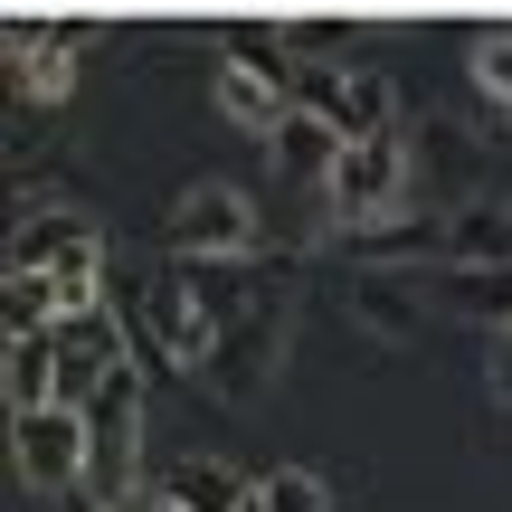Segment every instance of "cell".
I'll use <instances>...</instances> for the list:
<instances>
[{
    "label": "cell",
    "mask_w": 512,
    "mask_h": 512,
    "mask_svg": "<svg viewBox=\"0 0 512 512\" xmlns=\"http://www.w3.org/2000/svg\"><path fill=\"white\" fill-rule=\"evenodd\" d=\"M162 247H171V266H190V256H266V228H256V200L238 181H190L162 219Z\"/></svg>",
    "instance_id": "6da1fadb"
},
{
    "label": "cell",
    "mask_w": 512,
    "mask_h": 512,
    "mask_svg": "<svg viewBox=\"0 0 512 512\" xmlns=\"http://www.w3.org/2000/svg\"><path fill=\"white\" fill-rule=\"evenodd\" d=\"M10 465L38 503H86V475H95V437L76 408H38V418H10Z\"/></svg>",
    "instance_id": "7a4b0ae2"
},
{
    "label": "cell",
    "mask_w": 512,
    "mask_h": 512,
    "mask_svg": "<svg viewBox=\"0 0 512 512\" xmlns=\"http://www.w3.org/2000/svg\"><path fill=\"white\" fill-rule=\"evenodd\" d=\"M285 342H294V304H285V294H266L238 332H219V361L200 370V389L219 408H256L275 389V370H285Z\"/></svg>",
    "instance_id": "3957f363"
},
{
    "label": "cell",
    "mask_w": 512,
    "mask_h": 512,
    "mask_svg": "<svg viewBox=\"0 0 512 512\" xmlns=\"http://www.w3.org/2000/svg\"><path fill=\"white\" fill-rule=\"evenodd\" d=\"M323 209L342 219V238H351V228L399 219V209H408V143H399V133L342 143V162H332V181H323Z\"/></svg>",
    "instance_id": "277c9868"
},
{
    "label": "cell",
    "mask_w": 512,
    "mask_h": 512,
    "mask_svg": "<svg viewBox=\"0 0 512 512\" xmlns=\"http://www.w3.org/2000/svg\"><path fill=\"white\" fill-rule=\"evenodd\" d=\"M124 323L143 332V342L162 351L171 370H209V361H219V332H209V313H200V304H190V294H181V275H171V266L152 275V285H133Z\"/></svg>",
    "instance_id": "5b68a950"
},
{
    "label": "cell",
    "mask_w": 512,
    "mask_h": 512,
    "mask_svg": "<svg viewBox=\"0 0 512 512\" xmlns=\"http://www.w3.org/2000/svg\"><path fill=\"white\" fill-rule=\"evenodd\" d=\"M0 48H10V76H19L29 105H67L76 95V29L67 19H29L19 10L10 29H0Z\"/></svg>",
    "instance_id": "8992f818"
},
{
    "label": "cell",
    "mask_w": 512,
    "mask_h": 512,
    "mask_svg": "<svg viewBox=\"0 0 512 512\" xmlns=\"http://www.w3.org/2000/svg\"><path fill=\"white\" fill-rule=\"evenodd\" d=\"M86 238H105L86 209H67V200H29V209L10 219V256H0V275H57Z\"/></svg>",
    "instance_id": "52a82bcc"
},
{
    "label": "cell",
    "mask_w": 512,
    "mask_h": 512,
    "mask_svg": "<svg viewBox=\"0 0 512 512\" xmlns=\"http://www.w3.org/2000/svg\"><path fill=\"white\" fill-rule=\"evenodd\" d=\"M351 256H361V275L446 266V219H427V209H399V219H380V228H351Z\"/></svg>",
    "instance_id": "ba28073f"
},
{
    "label": "cell",
    "mask_w": 512,
    "mask_h": 512,
    "mask_svg": "<svg viewBox=\"0 0 512 512\" xmlns=\"http://www.w3.org/2000/svg\"><path fill=\"white\" fill-rule=\"evenodd\" d=\"M351 323H361L380 351H408L427 332V304H418L408 275H351Z\"/></svg>",
    "instance_id": "9c48e42d"
},
{
    "label": "cell",
    "mask_w": 512,
    "mask_h": 512,
    "mask_svg": "<svg viewBox=\"0 0 512 512\" xmlns=\"http://www.w3.org/2000/svg\"><path fill=\"white\" fill-rule=\"evenodd\" d=\"M209 86H219V114H228L238 133H266V143H275V133L294 124V95L275 86V76L238 67V57H219V76H209Z\"/></svg>",
    "instance_id": "30bf717a"
},
{
    "label": "cell",
    "mask_w": 512,
    "mask_h": 512,
    "mask_svg": "<svg viewBox=\"0 0 512 512\" xmlns=\"http://www.w3.org/2000/svg\"><path fill=\"white\" fill-rule=\"evenodd\" d=\"M446 266H512V209L503 200L446 209Z\"/></svg>",
    "instance_id": "8fae6325"
},
{
    "label": "cell",
    "mask_w": 512,
    "mask_h": 512,
    "mask_svg": "<svg viewBox=\"0 0 512 512\" xmlns=\"http://www.w3.org/2000/svg\"><path fill=\"white\" fill-rule=\"evenodd\" d=\"M152 494H171L181 512H238V503L256 494V484H247V475H228L219 456H171V465H162V484H152Z\"/></svg>",
    "instance_id": "7c38bea8"
},
{
    "label": "cell",
    "mask_w": 512,
    "mask_h": 512,
    "mask_svg": "<svg viewBox=\"0 0 512 512\" xmlns=\"http://www.w3.org/2000/svg\"><path fill=\"white\" fill-rule=\"evenodd\" d=\"M437 294H446V313H465V323L512 332V266H437Z\"/></svg>",
    "instance_id": "4fadbf2b"
},
{
    "label": "cell",
    "mask_w": 512,
    "mask_h": 512,
    "mask_svg": "<svg viewBox=\"0 0 512 512\" xmlns=\"http://www.w3.org/2000/svg\"><path fill=\"white\" fill-rule=\"evenodd\" d=\"M332 162H342V133L313 124V114H294V124L275 133V171H285V181H313V190H323V181H332Z\"/></svg>",
    "instance_id": "5bb4252c"
},
{
    "label": "cell",
    "mask_w": 512,
    "mask_h": 512,
    "mask_svg": "<svg viewBox=\"0 0 512 512\" xmlns=\"http://www.w3.org/2000/svg\"><path fill=\"white\" fill-rule=\"evenodd\" d=\"M0 323L19 332H57L67 323V294H57V275H0Z\"/></svg>",
    "instance_id": "9a60e30c"
},
{
    "label": "cell",
    "mask_w": 512,
    "mask_h": 512,
    "mask_svg": "<svg viewBox=\"0 0 512 512\" xmlns=\"http://www.w3.org/2000/svg\"><path fill=\"white\" fill-rule=\"evenodd\" d=\"M294 114L351 133V67H294Z\"/></svg>",
    "instance_id": "2e32d148"
},
{
    "label": "cell",
    "mask_w": 512,
    "mask_h": 512,
    "mask_svg": "<svg viewBox=\"0 0 512 512\" xmlns=\"http://www.w3.org/2000/svg\"><path fill=\"white\" fill-rule=\"evenodd\" d=\"M256 494H266V512H332V484L313 465H275V475H256Z\"/></svg>",
    "instance_id": "e0dca14e"
},
{
    "label": "cell",
    "mask_w": 512,
    "mask_h": 512,
    "mask_svg": "<svg viewBox=\"0 0 512 512\" xmlns=\"http://www.w3.org/2000/svg\"><path fill=\"white\" fill-rule=\"evenodd\" d=\"M475 86L512 114V29H484V38H475Z\"/></svg>",
    "instance_id": "ac0fdd59"
},
{
    "label": "cell",
    "mask_w": 512,
    "mask_h": 512,
    "mask_svg": "<svg viewBox=\"0 0 512 512\" xmlns=\"http://www.w3.org/2000/svg\"><path fill=\"white\" fill-rule=\"evenodd\" d=\"M484 389L512 408V332H494V351H484Z\"/></svg>",
    "instance_id": "d6986e66"
},
{
    "label": "cell",
    "mask_w": 512,
    "mask_h": 512,
    "mask_svg": "<svg viewBox=\"0 0 512 512\" xmlns=\"http://www.w3.org/2000/svg\"><path fill=\"white\" fill-rule=\"evenodd\" d=\"M143 512H181V503H171V494H152V503H143Z\"/></svg>",
    "instance_id": "ffe728a7"
},
{
    "label": "cell",
    "mask_w": 512,
    "mask_h": 512,
    "mask_svg": "<svg viewBox=\"0 0 512 512\" xmlns=\"http://www.w3.org/2000/svg\"><path fill=\"white\" fill-rule=\"evenodd\" d=\"M238 512H266V494H247V503H238Z\"/></svg>",
    "instance_id": "44dd1931"
}]
</instances>
